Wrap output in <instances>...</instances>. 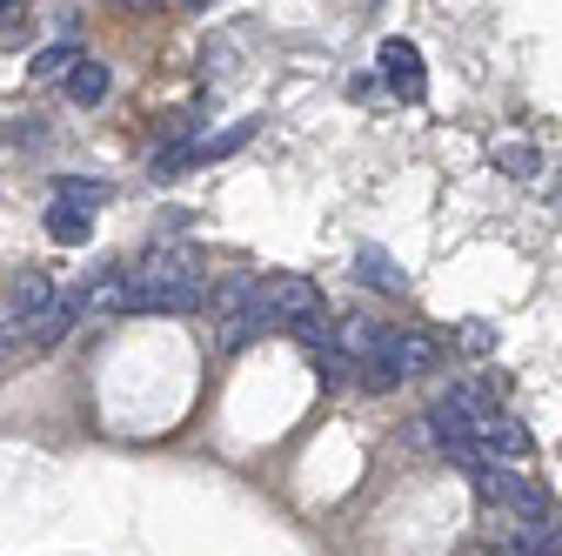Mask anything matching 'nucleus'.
Returning a JSON list of instances; mask_svg holds the SVG:
<instances>
[{
    "mask_svg": "<svg viewBox=\"0 0 562 556\" xmlns=\"http://www.w3.org/2000/svg\"><path fill=\"white\" fill-rule=\"evenodd\" d=\"M436 356H442V349H436L429 335H415V329H389V369H395V376H429V369H436Z\"/></svg>",
    "mask_w": 562,
    "mask_h": 556,
    "instance_id": "obj_5",
    "label": "nucleus"
},
{
    "mask_svg": "<svg viewBox=\"0 0 562 556\" xmlns=\"http://www.w3.org/2000/svg\"><path fill=\"white\" fill-rule=\"evenodd\" d=\"M194 8H215V0H194Z\"/></svg>",
    "mask_w": 562,
    "mask_h": 556,
    "instance_id": "obj_15",
    "label": "nucleus"
},
{
    "mask_svg": "<svg viewBox=\"0 0 562 556\" xmlns=\"http://www.w3.org/2000/svg\"><path fill=\"white\" fill-rule=\"evenodd\" d=\"M496 168H503V175H516V181H529L542 162H536V148H529V142H503V148H496Z\"/></svg>",
    "mask_w": 562,
    "mask_h": 556,
    "instance_id": "obj_12",
    "label": "nucleus"
},
{
    "mask_svg": "<svg viewBox=\"0 0 562 556\" xmlns=\"http://www.w3.org/2000/svg\"><path fill=\"white\" fill-rule=\"evenodd\" d=\"M75 60H81V47H75V41H54V47H41V54H34V81H54V75H67Z\"/></svg>",
    "mask_w": 562,
    "mask_h": 556,
    "instance_id": "obj_10",
    "label": "nucleus"
},
{
    "mask_svg": "<svg viewBox=\"0 0 562 556\" xmlns=\"http://www.w3.org/2000/svg\"><path fill=\"white\" fill-rule=\"evenodd\" d=\"M509 549H516V556H562V530H555V516H516Z\"/></svg>",
    "mask_w": 562,
    "mask_h": 556,
    "instance_id": "obj_6",
    "label": "nucleus"
},
{
    "mask_svg": "<svg viewBox=\"0 0 562 556\" xmlns=\"http://www.w3.org/2000/svg\"><path fill=\"white\" fill-rule=\"evenodd\" d=\"M356 268H362V282H375L382 296H395V289H402V275L389 268V255H382V248H362V255H356Z\"/></svg>",
    "mask_w": 562,
    "mask_h": 556,
    "instance_id": "obj_11",
    "label": "nucleus"
},
{
    "mask_svg": "<svg viewBox=\"0 0 562 556\" xmlns=\"http://www.w3.org/2000/svg\"><path fill=\"white\" fill-rule=\"evenodd\" d=\"M207 302V268L188 248H155L140 268H127V309H155V315H188Z\"/></svg>",
    "mask_w": 562,
    "mask_h": 556,
    "instance_id": "obj_1",
    "label": "nucleus"
},
{
    "mask_svg": "<svg viewBox=\"0 0 562 556\" xmlns=\"http://www.w3.org/2000/svg\"><path fill=\"white\" fill-rule=\"evenodd\" d=\"M67 94H75V101H81V108H94V101H101V94H108V67H101V60H88V54H81V60H75V67H67Z\"/></svg>",
    "mask_w": 562,
    "mask_h": 556,
    "instance_id": "obj_8",
    "label": "nucleus"
},
{
    "mask_svg": "<svg viewBox=\"0 0 562 556\" xmlns=\"http://www.w3.org/2000/svg\"><path fill=\"white\" fill-rule=\"evenodd\" d=\"M88 229H94L88 208H75V201H54V208H47V235H54L60 248H81V242H88Z\"/></svg>",
    "mask_w": 562,
    "mask_h": 556,
    "instance_id": "obj_7",
    "label": "nucleus"
},
{
    "mask_svg": "<svg viewBox=\"0 0 562 556\" xmlns=\"http://www.w3.org/2000/svg\"><path fill=\"white\" fill-rule=\"evenodd\" d=\"M114 8H148V0H114Z\"/></svg>",
    "mask_w": 562,
    "mask_h": 556,
    "instance_id": "obj_14",
    "label": "nucleus"
},
{
    "mask_svg": "<svg viewBox=\"0 0 562 556\" xmlns=\"http://www.w3.org/2000/svg\"><path fill=\"white\" fill-rule=\"evenodd\" d=\"M108 194H114L108 181H81V175H60L54 181V201H75V208H101Z\"/></svg>",
    "mask_w": 562,
    "mask_h": 556,
    "instance_id": "obj_9",
    "label": "nucleus"
},
{
    "mask_svg": "<svg viewBox=\"0 0 562 556\" xmlns=\"http://www.w3.org/2000/svg\"><path fill=\"white\" fill-rule=\"evenodd\" d=\"M0 27H21V0H0Z\"/></svg>",
    "mask_w": 562,
    "mask_h": 556,
    "instance_id": "obj_13",
    "label": "nucleus"
},
{
    "mask_svg": "<svg viewBox=\"0 0 562 556\" xmlns=\"http://www.w3.org/2000/svg\"><path fill=\"white\" fill-rule=\"evenodd\" d=\"M81 315H88V302H81V296H54V302L27 322V349H54V342H60L67 329H75Z\"/></svg>",
    "mask_w": 562,
    "mask_h": 556,
    "instance_id": "obj_4",
    "label": "nucleus"
},
{
    "mask_svg": "<svg viewBox=\"0 0 562 556\" xmlns=\"http://www.w3.org/2000/svg\"><path fill=\"white\" fill-rule=\"evenodd\" d=\"M382 75H389V88H395L402 101H422V94H429V75H422V54H415L408 41H389V47H382Z\"/></svg>",
    "mask_w": 562,
    "mask_h": 556,
    "instance_id": "obj_3",
    "label": "nucleus"
},
{
    "mask_svg": "<svg viewBox=\"0 0 562 556\" xmlns=\"http://www.w3.org/2000/svg\"><path fill=\"white\" fill-rule=\"evenodd\" d=\"M315 309H322V289L308 282V275H261V282H248V296L235 309V322H241L235 342L261 335V329H289V322H302Z\"/></svg>",
    "mask_w": 562,
    "mask_h": 556,
    "instance_id": "obj_2",
    "label": "nucleus"
}]
</instances>
